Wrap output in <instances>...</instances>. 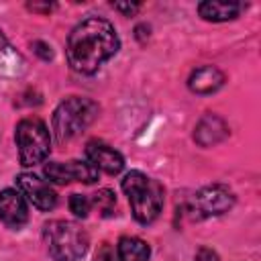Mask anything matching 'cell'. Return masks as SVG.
<instances>
[{
  "label": "cell",
  "mask_w": 261,
  "mask_h": 261,
  "mask_svg": "<svg viewBox=\"0 0 261 261\" xmlns=\"http://www.w3.org/2000/svg\"><path fill=\"white\" fill-rule=\"evenodd\" d=\"M112 8L114 10H118V12H122L124 16H130V14H135L139 8H141V4H130V2H112Z\"/></svg>",
  "instance_id": "ffe728a7"
},
{
  "label": "cell",
  "mask_w": 261,
  "mask_h": 261,
  "mask_svg": "<svg viewBox=\"0 0 261 261\" xmlns=\"http://www.w3.org/2000/svg\"><path fill=\"white\" fill-rule=\"evenodd\" d=\"M94 261H118V255H116V251L110 243H102L100 249L96 251Z\"/></svg>",
  "instance_id": "ac0fdd59"
},
{
  "label": "cell",
  "mask_w": 261,
  "mask_h": 261,
  "mask_svg": "<svg viewBox=\"0 0 261 261\" xmlns=\"http://www.w3.org/2000/svg\"><path fill=\"white\" fill-rule=\"evenodd\" d=\"M90 208H92V202H90L88 196H84V194H71L69 196V210L77 218H86L88 212H90Z\"/></svg>",
  "instance_id": "e0dca14e"
},
{
  "label": "cell",
  "mask_w": 261,
  "mask_h": 261,
  "mask_svg": "<svg viewBox=\"0 0 261 261\" xmlns=\"http://www.w3.org/2000/svg\"><path fill=\"white\" fill-rule=\"evenodd\" d=\"M226 137H228V126L216 114H206L196 124V130H194V141L202 147H212V145L220 143Z\"/></svg>",
  "instance_id": "4fadbf2b"
},
{
  "label": "cell",
  "mask_w": 261,
  "mask_h": 261,
  "mask_svg": "<svg viewBox=\"0 0 261 261\" xmlns=\"http://www.w3.org/2000/svg\"><path fill=\"white\" fill-rule=\"evenodd\" d=\"M47 253L53 261H80L90 247L88 232L73 220H51L43 228Z\"/></svg>",
  "instance_id": "277c9868"
},
{
  "label": "cell",
  "mask_w": 261,
  "mask_h": 261,
  "mask_svg": "<svg viewBox=\"0 0 261 261\" xmlns=\"http://www.w3.org/2000/svg\"><path fill=\"white\" fill-rule=\"evenodd\" d=\"M90 202L98 208V212H100L102 216H110V214L114 212V208H116V196H114V192L108 190V188L98 190Z\"/></svg>",
  "instance_id": "2e32d148"
},
{
  "label": "cell",
  "mask_w": 261,
  "mask_h": 261,
  "mask_svg": "<svg viewBox=\"0 0 261 261\" xmlns=\"http://www.w3.org/2000/svg\"><path fill=\"white\" fill-rule=\"evenodd\" d=\"M14 141L18 147V161L22 167H35V165L43 163L51 153L49 128L37 116L22 118L16 124Z\"/></svg>",
  "instance_id": "5b68a950"
},
{
  "label": "cell",
  "mask_w": 261,
  "mask_h": 261,
  "mask_svg": "<svg viewBox=\"0 0 261 261\" xmlns=\"http://www.w3.org/2000/svg\"><path fill=\"white\" fill-rule=\"evenodd\" d=\"M27 73V59L0 31V77L18 80Z\"/></svg>",
  "instance_id": "8fae6325"
},
{
  "label": "cell",
  "mask_w": 261,
  "mask_h": 261,
  "mask_svg": "<svg viewBox=\"0 0 261 261\" xmlns=\"http://www.w3.org/2000/svg\"><path fill=\"white\" fill-rule=\"evenodd\" d=\"M243 10V4L239 2H200L198 4V12L204 20L210 22H226L239 16V12Z\"/></svg>",
  "instance_id": "5bb4252c"
},
{
  "label": "cell",
  "mask_w": 261,
  "mask_h": 261,
  "mask_svg": "<svg viewBox=\"0 0 261 261\" xmlns=\"http://www.w3.org/2000/svg\"><path fill=\"white\" fill-rule=\"evenodd\" d=\"M232 206H234V194L222 184H212L198 190L192 196L188 208L194 218H208V216H220L228 212Z\"/></svg>",
  "instance_id": "8992f818"
},
{
  "label": "cell",
  "mask_w": 261,
  "mask_h": 261,
  "mask_svg": "<svg viewBox=\"0 0 261 261\" xmlns=\"http://www.w3.org/2000/svg\"><path fill=\"white\" fill-rule=\"evenodd\" d=\"M194 261H220V257H218V253H216L214 249H210V247H200V249L196 251Z\"/></svg>",
  "instance_id": "d6986e66"
},
{
  "label": "cell",
  "mask_w": 261,
  "mask_h": 261,
  "mask_svg": "<svg viewBox=\"0 0 261 261\" xmlns=\"http://www.w3.org/2000/svg\"><path fill=\"white\" fill-rule=\"evenodd\" d=\"M118 261H149L151 249L139 237H120L116 245Z\"/></svg>",
  "instance_id": "9a60e30c"
},
{
  "label": "cell",
  "mask_w": 261,
  "mask_h": 261,
  "mask_svg": "<svg viewBox=\"0 0 261 261\" xmlns=\"http://www.w3.org/2000/svg\"><path fill=\"white\" fill-rule=\"evenodd\" d=\"M43 173L49 181L59 184V186H65V184H71V181L94 184L98 179V169L90 161H77V159H71V161H65V163L49 161L43 167Z\"/></svg>",
  "instance_id": "52a82bcc"
},
{
  "label": "cell",
  "mask_w": 261,
  "mask_h": 261,
  "mask_svg": "<svg viewBox=\"0 0 261 261\" xmlns=\"http://www.w3.org/2000/svg\"><path fill=\"white\" fill-rule=\"evenodd\" d=\"M16 190L24 196V200H29L35 208H39L43 212L53 210L55 204H57L55 190L49 186V181L41 179L35 173H27L24 171V173L16 175Z\"/></svg>",
  "instance_id": "ba28073f"
},
{
  "label": "cell",
  "mask_w": 261,
  "mask_h": 261,
  "mask_svg": "<svg viewBox=\"0 0 261 261\" xmlns=\"http://www.w3.org/2000/svg\"><path fill=\"white\" fill-rule=\"evenodd\" d=\"M86 157L96 169L108 175H116L124 169V157L114 147L106 145L104 141H96V139L90 141L86 145Z\"/></svg>",
  "instance_id": "30bf717a"
},
{
  "label": "cell",
  "mask_w": 261,
  "mask_h": 261,
  "mask_svg": "<svg viewBox=\"0 0 261 261\" xmlns=\"http://www.w3.org/2000/svg\"><path fill=\"white\" fill-rule=\"evenodd\" d=\"M224 84V73L214 67V65H202V67H196L190 77H188V88L194 92V94H214L216 90H220Z\"/></svg>",
  "instance_id": "7c38bea8"
},
{
  "label": "cell",
  "mask_w": 261,
  "mask_h": 261,
  "mask_svg": "<svg viewBox=\"0 0 261 261\" xmlns=\"http://www.w3.org/2000/svg\"><path fill=\"white\" fill-rule=\"evenodd\" d=\"M100 106L84 96H69L53 112L51 128L57 139V143H67L82 135L96 118H98Z\"/></svg>",
  "instance_id": "3957f363"
},
{
  "label": "cell",
  "mask_w": 261,
  "mask_h": 261,
  "mask_svg": "<svg viewBox=\"0 0 261 261\" xmlns=\"http://www.w3.org/2000/svg\"><path fill=\"white\" fill-rule=\"evenodd\" d=\"M120 49V39L110 20L102 16H88L77 22L65 43V55L73 71L94 73Z\"/></svg>",
  "instance_id": "6da1fadb"
},
{
  "label": "cell",
  "mask_w": 261,
  "mask_h": 261,
  "mask_svg": "<svg viewBox=\"0 0 261 261\" xmlns=\"http://www.w3.org/2000/svg\"><path fill=\"white\" fill-rule=\"evenodd\" d=\"M33 49H35V53H37L41 59H45V61H49V59L53 57L51 47H49L47 43H43V41H35V43H33Z\"/></svg>",
  "instance_id": "44dd1931"
},
{
  "label": "cell",
  "mask_w": 261,
  "mask_h": 261,
  "mask_svg": "<svg viewBox=\"0 0 261 261\" xmlns=\"http://www.w3.org/2000/svg\"><path fill=\"white\" fill-rule=\"evenodd\" d=\"M0 220L8 228H20L29 220V208L24 196L14 188H4L0 192Z\"/></svg>",
  "instance_id": "9c48e42d"
},
{
  "label": "cell",
  "mask_w": 261,
  "mask_h": 261,
  "mask_svg": "<svg viewBox=\"0 0 261 261\" xmlns=\"http://www.w3.org/2000/svg\"><path fill=\"white\" fill-rule=\"evenodd\" d=\"M122 192L128 198L130 212L137 222L151 224L163 208V186L143 171H128L122 177Z\"/></svg>",
  "instance_id": "7a4b0ae2"
}]
</instances>
